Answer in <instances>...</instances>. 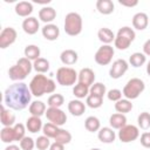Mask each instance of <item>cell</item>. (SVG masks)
I'll return each instance as SVG.
<instances>
[{"label":"cell","mask_w":150,"mask_h":150,"mask_svg":"<svg viewBox=\"0 0 150 150\" xmlns=\"http://www.w3.org/2000/svg\"><path fill=\"white\" fill-rule=\"evenodd\" d=\"M137 123L138 127L143 130H148L150 128V114L146 111H143L138 115L137 117Z\"/></svg>","instance_id":"cell-38"},{"label":"cell","mask_w":150,"mask_h":150,"mask_svg":"<svg viewBox=\"0 0 150 150\" xmlns=\"http://www.w3.org/2000/svg\"><path fill=\"white\" fill-rule=\"evenodd\" d=\"M120 5L122 6H127V7H135L138 5L137 0H118Z\"/></svg>","instance_id":"cell-47"},{"label":"cell","mask_w":150,"mask_h":150,"mask_svg":"<svg viewBox=\"0 0 150 150\" xmlns=\"http://www.w3.org/2000/svg\"><path fill=\"white\" fill-rule=\"evenodd\" d=\"M135 38H136L135 30L128 26H124L118 29L115 36V41H114L115 47L120 50H125L127 48H129V46L135 40Z\"/></svg>","instance_id":"cell-3"},{"label":"cell","mask_w":150,"mask_h":150,"mask_svg":"<svg viewBox=\"0 0 150 150\" xmlns=\"http://www.w3.org/2000/svg\"><path fill=\"white\" fill-rule=\"evenodd\" d=\"M41 32H42L43 38L46 40H48V41H55L59 38V35H60V29L54 23H47V25H45L42 27Z\"/></svg>","instance_id":"cell-14"},{"label":"cell","mask_w":150,"mask_h":150,"mask_svg":"<svg viewBox=\"0 0 150 150\" xmlns=\"http://www.w3.org/2000/svg\"><path fill=\"white\" fill-rule=\"evenodd\" d=\"M141 144L144 146V148H150V132L145 131L141 135Z\"/></svg>","instance_id":"cell-46"},{"label":"cell","mask_w":150,"mask_h":150,"mask_svg":"<svg viewBox=\"0 0 150 150\" xmlns=\"http://www.w3.org/2000/svg\"><path fill=\"white\" fill-rule=\"evenodd\" d=\"M115 34L114 32L110 29V28H107V27H103V28H100L98 32H97V38L101 42H103L104 45H109L111 43L112 41H115Z\"/></svg>","instance_id":"cell-23"},{"label":"cell","mask_w":150,"mask_h":150,"mask_svg":"<svg viewBox=\"0 0 150 150\" xmlns=\"http://www.w3.org/2000/svg\"><path fill=\"white\" fill-rule=\"evenodd\" d=\"M0 138L4 143H12L15 141V132L13 127H4L0 131Z\"/></svg>","instance_id":"cell-29"},{"label":"cell","mask_w":150,"mask_h":150,"mask_svg":"<svg viewBox=\"0 0 150 150\" xmlns=\"http://www.w3.org/2000/svg\"><path fill=\"white\" fill-rule=\"evenodd\" d=\"M19 143H20L21 150H33L34 146H35V141L32 137H28V136H25Z\"/></svg>","instance_id":"cell-42"},{"label":"cell","mask_w":150,"mask_h":150,"mask_svg":"<svg viewBox=\"0 0 150 150\" xmlns=\"http://www.w3.org/2000/svg\"><path fill=\"white\" fill-rule=\"evenodd\" d=\"M146 74L150 76V60H149V62H148V64H146Z\"/></svg>","instance_id":"cell-51"},{"label":"cell","mask_w":150,"mask_h":150,"mask_svg":"<svg viewBox=\"0 0 150 150\" xmlns=\"http://www.w3.org/2000/svg\"><path fill=\"white\" fill-rule=\"evenodd\" d=\"M32 93L29 87L23 82H16L11 84L4 94L5 104L13 110H22L30 104Z\"/></svg>","instance_id":"cell-1"},{"label":"cell","mask_w":150,"mask_h":150,"mask_svg":"<svg viewBox=\"0 0 150 150\" xmlns=\"http://www.w3.org/2000/svg\"><path fill=\"white\" fill-rule=\"evenodd\" d=\"M23 53H25V57H27L30 61H35V60H38L40 57V53L41 52H40V48L38 46L28 45V46H26Z\"/></svg>","instance_id":"cell-31"},{"label":"cell","mask_w":150,"mask_h":150,"mask_svg":"<svg viewBox=\"0 0 150 150\" xmlns=\"http://www.w3.org/2000/svg\"><path fill=\"white\" fill-rule=\"evenodd\" d=\"M29 89L33 96L41 97L43 94H52L55 91L56 84L52 79L46 77L42 74L35 75L29 82Z\"/></svg>","instance_id":"cell-2"},{"label":"cell","mask_w":150,"mask_h":150,"mask_svg":"<svg viewBox=\"0 0 150 150\" xmlns=\"http://www.w3.org/2000/svg\"><path fill=\"white\" fill-rule=\"evenodd\" d=\"M54 139H55V142H59V143H62V144L66 145V144L70 143V141H71V134L68 130H66V129H60L59 134L56 135V137Z\"/></svg>","instance_id":"cell-40"},{"label":"cell","mask_w":150,"mask_h":150,"mask_svg":"<svg viewBox=\"0 0 150 150\" xmlns=\"http://www.w3.org/2000/svg\"><path fill=\"white\" fill-rule=\"evenodd\" d=\"M97 137L98 139L102 142V143H105V144H109V143H112L116 138V134L112 128H109V127H103L98 130L97 132Z\"/></svg>","instance_id":"cell-15"},{"label":"cell","mask_w":150,"mask_h":150,"mask_svg":"<svg viewBox=\"0 0 150 150\" xmlns=\"http://www.w3.org/2000/svg\"><path fill=\"white\" fill-rule=\"evenodd\" d=\"M86 104H87L89 108H91V109H97V108H100V107L103 104V97L89 94V95L87 96Z\"/></svg>","instance_id":"cell-36"},{"label":"cell","mask_w":150,"mask_h":150,"mask_svg":"<svg viewBox=\"0 0 150 150\" xmlns=\"http://www.w3.org/2000/svg\"><path fill=\"white\" fill-rule=\"evenodd\" d=\"M122 91L120 90V89H110L108 93H107V96H108V98L110 100V101H112V102H117V101H120L121 98H122Z\"/></svg>","instance_id":"cell-45"},{"label":"cell","mask_w":150,"mask_h":150,"mask_svg":"<svg viewBox=\"0 0 150 150\" xmlns=\"http://www.w3.org/2000/svg\"><path fill=\"white\" fill-rule=\"evenodd\" d=\"M1 124L4 127H13L15 125V115L8 109H6L4 105H1V114H0Z\"/></svg>","instance_id":"cell-21"},{"label":"cell","mask_w":150,"mask_h":150,"mask_svg":"<svg viewBox=\"0 0 150 150\" xmlns=\"http://www.w3.org/2000/svg\"><path fill=\"white\" fill-rule=\"evenodd\" d=\"M109 124L112 129H121L123 128L124 125H127V117L124 114H120V112H116V114H112L109 118Z\"/></svg>","instance_id":"cell-24"},{"label":"cell","mask_w":150,"mask_h":150,"mask_svg":"<svg viewBox=\"0 0 150 150\" xmlns=\"http://www.w3.org/2000/svg\"><path fill=\"white\" fill-rule=\"evenodd\" d=\"M73 94L75 95V97H77L79 100L84 98L89 95V87L82 84V83H77L75 84V87L73 88Z\"/></svg>","instance_id":"cell-35"},{"label":"cell","mask_w":150,"mask_h":150,"mask_svg":"<svg viewBox=\"0 0 150 150\" xmlns=\"http://www.w3.org/2000/svg\"><path fill=\"white\" fill-rule=\"evenodd\" d=\"M131 109H132V103L130 100L121 98L120 101H117L115 103V110L120 114H127V112L131 111Z\"/></svg>","instance_id":"cell-30"},{"label":"cell","mask_w":150,"mask_h":150,"mask_svg":"<svg viewBox=\"0 0 150 150\" xmlns=\"http://www.w3.org/2000/svg\"><path fill=\"white\" fill-rule=\"evenodd\" d=\"M128 68H129L128 62L123 59H118L112 62V66L110 67V70H109V75L111 79H115V80L120 79L127 73Z\"/></svg>","instance_id":"cell-11"},{"label":"cell","mask_w":150,"mask_h":150,"mask_svg":"<svg viewBox=\"0 0 150 150\" xmlns=\"http://www.w3.org/2000/svg\"><path fill=\"white\" fill-rule=\"evenodd\" d=\"M145 61H146L145 54L139 53V52H136V53L131 54V56L129 57V63H130L132 67H135V68H138V67L143 66V64L145 63Z\"/></svg>","instance_id":"cell-32"},{"label":"cell","mask_w":150,"mask_h":150,"mask_svg":"<svg viewBox=\"0 0 150 150\" xmlns=\"http://www.w3.org/2000/svg\"><path fill=\"white\" fill-rule=\"evenodd\" d=\"M5 150H21V148H19L18 145H14V144H9L8 146H6Z\"/></svg>","instance_id":"cell-50"},{"label":"cell","mask_w":150,"mask_h":150,"mask_svg":"<svg viewBox=\"0 0 150 150\" xmlns=\"http://www.w3.org/2000/svg\"><path fill=\"white\" fill-rule=\"evenodd\" d=\"M39 28H40L39 20L34 16H28L22 21V29L28 35H33V34L38 33Z\"/></svg>","instance_id":"cell-13"},{"label":"cell","mask_w":150,"mask_h":150,"mask_svg":"<svg viewBox=\"0 0 150 150\" xmlns=\"http://www.w3.org/2000/svg\"><path fill=\"white\" fill-rule=\"evenodd\" d=\"M139 136V130L136 125L127 124L118 130V138L122 143H130L137 139Z\"/></svg>","instance_id":"cell-8"},{"label":"cell","mask_w":150,"mask_h":150,"mask_svg":"<svg viewBox=\"0 0 150 150\" xmlns=\"http://www.w3.org/2000/svg\"><path fill=\"white\" fill-rule=\"evenodd\" d=\"M14 128V132H15V141L20 142L26 135V127L22 124V123H15V125L13 127Z\"/></svg>","instance_id":"cell-43"},{"label":"cell","mask_w":150,"mask_h":150,"mask_svg":"<svg viewBox=\"0 0 150 150\" xmlns=\"http://www.w3.org/2000/svg\"><path fill=\"white\" fill-rule=\"evenodd\" d=\"M14 9L19 16L28 18V15L32 14V12H33V5H32V2H28V1H20L15 5Z\"/></svg>","instance_id":"cell-22"},{"label":"cell","mask_w":150,"mask_h":150,"mask_svg":"<svg viewBox=\"0 0 150 150\" xmlns=\"http://www.w3.org/2000/svg\"><path fill=\"white\" fill-rule=\"evenodd\" d=\"M26 128H27V130L29 132L35 134V132L40 131L43 128V124H42V121H41L40 117H38V116H30L26 121Z\"/></svg>","instance_id":"cell-25"},{"label":"cell","mask_w":150,"mask_h":150,"mask_svg":"<svg viewBox=\"0 0 150 150\" xmlns=\"http://www.w3.org/2000/svg\"><path fill=\"white\" fill-rule=\"evenodd\" d=\"M56 18V11L53 8V7H42L40 11H39V19L45 22L46 25L47 23H50L54 19Z\"/></svg>","instance_id":"cell-20"},{"label":"cell","mask_w":150,"mask_h":150,"mask_svg":"<svg viewBox=\"0 0 150 150\" xmlns=\"http://www.w3.org/2000/svg\"><path fill=\"white\" fill-rule=\"evenodd\" d=\"M114 8L115 6L111 0H97L96 1V9L103 15L111 14L114 12Z\"/></svg>","instance_id":"cell-26"},{"label":"cell","mask_w":150,"mask_h":150,"mask_svg":"<svg viewBox=\"0 0 150 150\" xmlns=\"http://www.w3.org/2000/svg\"><path fill=\"white\" fill-rule=\"evenodd\" d=\"M90 150H101V149H98V148H94V149H90Z\"/></svg>","instance_id":"cell-52"},{"label":"cell","mask_w":150,"mask_h":150,"mask_svg":"<svg viewBox=\"0 0 150 150\" xmlns=\"http://www.w3.org/2000/svg\"><path fill=\"white\" fill-rule=\"evenodd\" d=\"M49 150H64V144L59 143V142H54L50 144Z\"/></svg>","instance_id":"cell-48"},{"label":"cell","mask_w":150,"mask_h":150,"mask_svg":"<svg viewBox=\"0 0 150 150\" xmlns=\"http://www.w3.org/2000/svg\"><path fill=\"white\" fill-rule=\"evenodd\" d=\"M27 75L28 74L26 73V70L16 63L8 69V76L12 81H22L27 77Z\"/></svg>","instance_id":"cell-17"},{"label":"cell","mask_w":150,"mask_h":150,"mask_svg":"<svg viewBox=\"0 0 150 150\" xmlns=\"http://www.w3.org/2000/svg\"><path fill=\"white\" fill-rule=\"evenodd\" d=\"M35 146L39 149V150H46L50 146V141L47 136L42 135V136H39L36 139H35Z\"/></svg>","instance_id":"cell-41"},{"label":"cell","mask_w":150,"mask_h":150,"mask_svg":"<svg viewBox=\"0 0 150 150\" xmlns=\"http://www.w3.org/2000/svg\"><path fill=\"white\" fill-rule=\"evenodd\" d=\"M143 54L150 56V39L146 40V41L144 42V45H143Z\"/></svg>","instance_id":"cell-49"},{"label":"cell","mask_w":150,"mask_h":150,"mask_svg":"<svg viewBox=\"0 0 150 150\" xmlns=\"http://www.w3.org/2000/svg\"><path fill=\"white\" fill-rule=\"evenodd\" d=\"M29 112L32 116H38L41 117L43 114H46V104L42 101H33L29 104Z\"/></svg>","instance_id":"cell-27"},{"label":"cell","mask_w":150,"mask_h":150,"mask_svg":"<svg viewBox=\"0 0 150 150\" xmlns=\"http://www.w3.org/2000/svg\"><path fill=\"white\" fill-rule=\"evenodd\" d=\"M45 115H46L47 120L50 123H53V124H55L57 127H61V125H63L67 122V115L60 108H52V107H49L46 110Z\"/></svg>","instance_id":"cell-9"},{"label":"cell","mask_w":150,"mask_h":150,"mask_svg":"<svg viewBox=\"0 0 150 150\" xmlns=\"http://www.w3.org/2000/svg\"><path fill=\"white\" fill-rule=\"evenodd\" d=\"M60 129H61L60 127H57V125H55V124H53V123L48 122V123L43 124L42 132H43V135H45V136H47L48 138H55V137H56V135L59 134Z\"/></svg>","instance_id":"cell-33"},{"label":"cell","mask_w":150,"mask_h":150,"mask_svg":"<svg viewBox=\"0 0 150 150\" xmlns=\"http://www.w3.org/2000/svg\"><path fill=\"white\" fill-rule=\"evenodd\" d=\"M63 103H64V97L61 94H53L47 100V104L52 108H60Z\"/></svg>","instance_id":"cell-37"},{"label":"cell","mask_w":150,"mask_h":150,"mask_svg":"<svg viewBox=\"0 0 150 150\" xmlns=\"http://www.w3.org/2000/svg\"><path fill=\"white\" fill-rule=\"evenodd\" d=\"M149 25V18L145 13L138 12L132 16V26L137 30H143Z\"/></svg>","instance_id":"cell-16"},{"label":"cell","mask_w":150,"mask_h":150,"mask_svg":"<svg viewBox=\"0 0 150 150\" xmlns=\"http://www.w3.org/2000/svg\"><path fill=\"white\" fill-rule=\"evenodd\" d=\"M79 74L71 67H60L56 71V81L63 87H69L75 84Z\"/></svg>","instance_id":"cell-6"},{"label":"cell","mask_w":150,"mask_h":150,"mask_svg":"<svg viewBox=\"0 0 150 150\" xmlns=\"http://www.w3.org/2000/svg\"><path fill=\"white\" fill-rule=\"evenodd\" d=\"M84 128L90 132L98 131L101 129V122L95 116H88L84 121Z\"/></svg>","instance_id":"cell-28"},{"label":"cell","mask_w":150,"mask_h":150,"mask_svg":"<svg viewBox=\"0 0 150 150\" xmlns=\"http://www.w3.org/2000/svg\"><path fill=\"white\" fill-rule=\"evenodd\" d=\"M33 68L39 73V74H43L46 71L49 70V61L47 59L43 57H39L38 60H35L33 62Z\"/></svg>","instance_id":"cell-34"},{"label":"cell","mask_w":150,"mask_h":150,"mask_svg":"<svg viewBox=\"0 0 150 150\" xmlns=\"http://www.w3.org/2000/svg\"><path fill=\"white\" fill-rule=\"evenodd\" d=\"M16 64H19L20 67H22V68L26 70L27 74H30V71H32V69H33V63H32L30 60H28L27 57H21V59H19L18 62H16Z\"/></svg>","instance_id":"cell-44"},{"label":"cell","mask_w":150,"mask_h":150,"mask_svg":"<svg viewBox=\"0 0 150 150\" xmlns=\"http://www.w3.org/2000/svg\"><path fill=\"white\" fill-rule=\"evenodd\" d=\"M114 53H115V50H114L112 46L103 45L95 53V56H94L95 62L97 64H100V66H107V64H109L111 62Z\"/></svg>","instance_id":"cell-7"},{"label":"cell","mask_w":150,"mask_h":150,"mask_svg":"<svg viewBox=\"0 0 150 150\" xmlns=\"http://www.w3.org/2000/svg\"><path fill=\"white\" fill-rule=\"evenodd\" d=\"M68 110L73 116H82L86 111V104L80 100H71L68 103Z\"/></svg>","instance_id":"cell-18"},{"label":"cell","mask_w":150,"mask_h":150,"mask_svg":"<svg viewBox=\"0 0 150 150\" xmlns=\"http://www.w3.org/2000/svg\"><path fill=\"white\" fill-rule=\"evenodd\" d=\"M77 59H79V55L75 50L73 49H64L61 55H60V60L63 64L66 66H73L77 62Z\"/></svg>","instance_id":"cell-19"},{"label":"cell","mask_w":150,"mask_h":150,"mask_svg":"<svg viewBox=\"0 0 150 150\" xmlns=\"http://www.w3.org/2000/svg\"><path fill=\"white\" fill-rule=\"evenodd\" d=\"M18 38V33L13 27H6L0 33V48L5 49L13 45Z\"/></svg>","instance_id":"cell-10"},{"label":"cell","mask_w":150,"mask_h":150,"mask_svg":"<svg viewBox=\"0 0 150 150\" xmlns=\"http://www.w3.org/2000/svg\"><path fill=\"white\" fill-rule=\"evenodd\" d=\"M89 94L103 97V96L107 94L105 86H104L103 83H101V82H95V83L89 88Z\"/></svg>","instance_id":"cell-39"},{"label":"cell","mask_w":150,"mask_h":150,"mask_svg":"<svg viewBox=\"0 0 150 150\" xmlns=\"http://www.w3.org/2000/svg\"><path fill=\"white\" fill-rule=\"evenodd\" d=\"M64 32L70 36H76L82 32V18L76 12H70L64 18Z\"/></svg>","instance_id":"cell-4"},{"label":"cell","mask_w":150,"mask_h":150,"mask_svg":"<svg viewBox=\"0 0 150 150\" xmlns=\"http://www.w3.org/2000/svg\"><path fill=\"white\" fill-rule=\"evenodd\" d=\"M144 89H145L144 82L138 77H134L127 82V84L123 88L122 94L124 95L127 100H135L144 91Z\"/></svg>","instance_id":"cell-5"},{"label":"cell","mask_w":150,"mask_h":150,"mask_svg":"<svg viewBox=\"0 0 150 150\" xmlns=\"http://www.w3.org/2000/svg\"><path fill=\"white\" fill-rule=\"evenodd\" d=\"M79 83H82L87 87H91L95 83V73L90 68H82L79 73Z\"/></svg>","instance_id":"cell-12"}]
</instances>
